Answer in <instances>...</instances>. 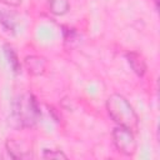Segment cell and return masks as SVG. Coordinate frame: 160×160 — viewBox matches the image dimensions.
Listing matches in <instances>:
<instances>
[{"label":"cell","mask_w":160,"mask_h":160,"mask_svg":"<svg viewBox=\"0 0 160 160\" xmlns=\"http://www.w3.org/2000/svg\"><path fill=\"white\" fill-rule=\"evenodd\" d=\"M0 2L5 4V5H8V6L15 8V6H19V5L21 4V0H0Z\"/></svg>","instance_id":"obj_11"},{"label":"cell","mask_w":160,"mask_h":160,"mask_svg":"<svg viewBox=\"0 0 160 160\" xmlns=\"http://www.w3.org/2000/svg\"><path fill=\"white\" fill-rule=\"evenodd\" d=\"M46 66H48V61L44 56L30 55L24 59V68L28 70L30 75H34V76L42 75L46 70Z\"/></svg>","instance_id":"obj_4"},{"label":"cell","mask_w":160,"mask_h":160,"mask_svg":"<svg viewBox=\"0 0 160 160\" xmlns=\"http://www.w3.org/2000/svg\"><path fill=\"white\" fill-rule=\"evenodd\" d=\"M4 49H5V54H6V58H8V60H9L10 66L12 68V70H14L15 72H19L21 65H20V61L18 60V56H16L14 49H12L10 45H5Z\"/></svg>","instance_id":"obj_8"},{"label":"cell","mask_w":160,"mask_h":160,"mask_svg":"<svg viewBox=\"0 0 160 160\" xmlns=\"http://www.w3.org/2000/svg\"><path fill=\"white\" fill-rule=\"evenodd\" d=\"M112 141L118 151L125 156H131L136 152L138 145L134 136V131L126 128L116 126L112 130Z\"/></svg>","instance_id":"obj_3"},{"label":"cell","mask_w":160,"mask_h":160,"mask_svg":"<svg viewBox=\"0 0 160 160\" xmlns=\"http://www.w3.org/2000/svg\"><path fill=\"white\" fill-rule=\"evenodd\" d=\"M44 159H68V156L61 151V150H54V149H44L42 152Z\"/></svg>","instance_id":"obj_9"},{"label":"cell","mask_w":160,"mask_h":160,"mask_svg":"<svg viewBox=\"0 0 160 160\" xmlns=\"http://www.w3.org/2000/svg\"><path fill=\"white\" fill-rule=\"evenodd\" d=\"M49 8L54 15L61 16L69 11L70 2L69 0H49Z\"/></svg>","instance_id":"obj_7"},{"label":"cell","mask_w":160,"mask_h":160,"mask_svg":"<svg viewBox=\"0 0 160 160\" xmlns=\"http://www.w3.org/2000/svg\"><path fill=\"white\" fill-rule=\"evenodd\" d=\"M40 115L38 102L32 95H20L12 105V119L22 128H31Z\"/></svg>","instance_id":"obj_2"},{"label":"cell","mask_w":160,"mask_h":160,"mask_svg":"<svg viewBox=\"0 0 160 160\" xmlns=\"http://www.w3.org/2000/svg\"><path fill=\"white\" fill-rule=\"evenodd\" d=\"M11 20H12V19L10 18V15L4 14V12H0V22H1V25H2L6 30H9V31H14V29H15V25H14V22H12Z\"/></svg>","instance_id":"obj_10"},{"label":"cell","mask_w":160,"mask_h":160,"mask_svg":"<svg viewBox=\"0 0 160 160\" xmlns=\"http://www.w3.org/2000/svg\"><path fill=\"white\" fill-rule=\"evenodd\" d=\"M106 110L109 116L118 124V126L126 128L131 131H136L139 128V118L128 101V99L120 94H112L106 100Z\"/></svg>","instance_id":"obj_1"},{"label":"cell","mask_w":160,"mask_h":160,"mask_svg":"<svg viewBox=\"0 0 160 160\" xmlns=\"http://www.w3.org/2000/svg\"><path fill=\"white\" fill-rule=\"evenodd\" d=\"M6 150L12 159H28L32 156L28 145L24 141L16 139H10L6 141Z\"/></svg>","instance_id":"obj_5"},{"label":"cell","mask_w":160,"mask_h":160,"mask_svg":"<svg viewBox=\"0 0 160 160\" xmlns=\"http://www.w3.org/2000/svg\"><path fill=\"white\" fill-rule=\"evenodd\" d=\"M126 59H128V62L131 66L132 71L138 76H142L145 74V71H146V62H145L144 58L140 54L134 52V51L128 52L126 54Z\"/></svg>","instance_id":"obj_6"}]
</instances>
